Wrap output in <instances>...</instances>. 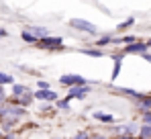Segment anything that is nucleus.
I'll return each mask as SVG.
<instances>
[{
  "label": "nucleus",
  "mask_w": 151,
  "mask_h": 139,
  "mask_svg": "<svg viewBox=\"0 0 151 139\" xmlns=\"http://www.w3.org/2000/svg\"><path fill=\"white\" fill-rule=\"evenodd\" d=\"M59 82L65 84V86H78V84H86V78L76 76V74H65V76L59 78Z\"/></svg>",
  "instance_id": "1"
},
{
  "label": "nucleus",
  "mask_w": 151,
  "mask_h": 139,
  "mask_svg": "<svg viewBox=\"0 0 151 139\" xmlns=\"http://www.w3.org/2000/svg\"><path fill=\"white\" fill-rule=\"evenodd\" d=\"M70 25H72V27H76V29L86 31V33H96V27H94V25L88 23V21H82V19H72V21H70Z\"/></svg>",
  "instance_id": "2"
},
{
  "label": "nucleus",
  "mask_w": 151,
  "mask_h": 139,
  "mask_svg": "<svg viewBox=\"0 0 151 139\" xmlns=\"http://www.w3.org/2000/svg\"><path fill=\"white\" fill-rule=\"evenodd\" d=\"M39 45H43V47H47V49H59L61 47V39H53V37H47V39H43V41H39Z\"/></svg>",
  "instance_id": "3"
},
{
  "label": "nucleus",
  "mask_w": 151,
  "mask_h": 139,
  "mask_svg": "<svg viewBox=\"0 0 151 139\" xmlns=\"http://www.w3.org/2000/svg\"><path fill=\"white\" fill-rule=\"evenodd\" d=\"M149 45H143V43H133V45L125 47V53H143L145 55V49Z\"/></svg>",
  "instance_id": "4"
},
{
  "label": "nucleus",
  "mask_w": 151,
  "mask_h": 139,
  "mask_svg": "<svg viewBox=\"0 0 151 139\" xmlns=\"http://www.w3.org/2000/svg\"><path fill=\"white\" fill-rule=\"evenodd\" d=\"M35 98H39V100H55L57 94L53 90H39V92H35Z\"/></svg>",
  "instance_id": "5"
},
{
  "label": "nucleus",
  "mask_w": 151,
  "mask_h": 139,
  "mask_svg": "<svg viewBox=\"0 0 151 139\" xmlns=\"http://www.w3.org/2000/svg\"><path fill=\"white\" fill-rule=\"evenodd\" d=\"M86 92H88V90H86V88H74V90H72V94H70V96H68V100H70V98H84V96H86Z\"/></svg>",
  "instance_id": "6"
},
{
  "label": "nucleus",
  "mask_w": 151,
  "mask_h": 139,
  "mask_svg": "<svg viewBox=\"0 0 151 139\" xmlns=\"http://www.w3.org/2000/svg\"><path fill=\"white\" fill-rule=\"evenodd\" d=\"M137 102H139V106H141V109H149V106H151V98H149V96H143V98H141V100H137Z\"/></svg>",
  "instance_id": "7"
},
{
  "label": "nucleus",
  "mask_w": 151,
  "mask_h": 139,
  "mask_svg": "<svg viewBox=\"0 0 151 139\" xmlns=\"http://www.w3.org/2000/svg\"><path fill=\"white\" fill-rule=\"evenodd\" d=\"M141 139H151V125H145L141 129Z\"/></svg>",
  "instance_id": "8"
},
{
  "label": "nucleus",
  "mask_w": 151,
  "mask_h": 139,
  "mask_svg": "<svg viewBox=\"0 0 151 139\" xmlns=\"http://www.w3.org/2000/svg\"><path fill=\"white\" fill-rule=\"evenodd\" d=\"M119 72H121V57H114V72H112V78H114V80H116Z\"/></svg>",
  "instance_id": "9"
},
{
  "label": "nucleus",
  "mask_w": 151,
  "mask_h": 139,
  "mask_svg": "<svg viewBox=\"0 0 151 139\" xmlns=\"http://www.w3.org/2000/svg\"><path fill=\"white\" fill-rule=\"evenodd\" d=\"M94 117H96V119H100V121H106V123H110V121H112V117H110V115H102V113H94Z\"/></svg>",
  "instance_id": "10"
},
{
  "label": "nucleus",
  "mask_w": 151,
  "mask_h": 139,
  "mask_svg": "<svg viewBox=\"0 0 151 139\" xmlns=\"http://www.w3.org/2000/svg\"><path fill=\"white\" fill-rule=\"evenodd\" d=\"M10 82H12V78L8 74H0V84H10Z\"/></svg>",
  "instance_id": "11"
},
{
  "label": "nucleus",
  "mask_w": 151,
  "mask_h": 139,
  "mask_svg": "<svg viewBox=\"0 0 151 139\" xmlns=\"http://www.w3.org/2000/svg\"><path fill=\"white\" fill-rule=\"evenodd\" d=\"M84 53H88V55H92V57H102V51H96V49H86Z\"/></svg>",
  "instance_id": "12"
},
{
  "label": "nucleus",
  "mask_w": 151,
  "mask_h": 139,
  "mask_svg": "<svg viewBox=\"0 0 151 139\" xmlns=\"http://www.w3.org/2000/svg\"><path fill=\"white\" fill-rule=\"evenodd\" d=\"M25 92H27L25 86H14V94H25Z\"/></svg>",
  "instance_id": "13"
},
{
  "label": "nucleus",
  "mask_w": 151,
  "mask_h": 139,
  "mask_svg": "<svg viewBox=\"0 0 151 139\" xmlns=\"http://www.w3.org/2000/svg\"><path fill=\"white\" fill-rule=\"evenodd\" d=\"M143 119H145V123H147V125H151V113H149V111L145 113V117H143Z\"/></svg>",
  "instance_id": "14"
},
{
  "label": "nucleus",
  "mask_w": 151,
  "mask_h": 139,
  "mask_svg": "<svg viewBox=\"0 0 151 139\" xmlns=\"http://www.w3.org/2000/svg\"><path fill=\"white\" fill-rule=\"evenodd\" d=\"M116 139H133V137H129V135H123V137H116Z\"/></svg>",
  "instance_id": "15"
},
{
  "label": "nucleus",
  "mask_w": 151,
  "mask_h": 139,
  "mask_svg": "<svg viewBox=\"0 0 151 139\" xmlns=\"http://www.w3.org/2000/svg\"><path fill=\"white\" fill-rule=\"evenodd\" d=\"M145 59H147V62H151V55H149V53H145Z\"/></svg>",
  "instance_id": "16"
},
{
  "label": "nucleus",
  "mask_w": 151,
  "mask_h": 139,
  "mask_svg": "<svg viewBox=\"0 0 151 139\" xmlns=\"http://www.w3.org/2000/svg\"><path fill=\"white\" fill-rule=\"evenodd\" d=\"M2 96H4V92H2V88H0V100H2Z\"/></svg>",
  "instance_id": "17"
}]
</instances>
